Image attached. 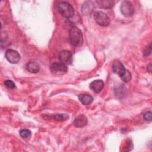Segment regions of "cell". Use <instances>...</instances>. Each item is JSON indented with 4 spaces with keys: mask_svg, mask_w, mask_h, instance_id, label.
<instances>
[{
    "mask_svg": "<svg viewBox=\"0 0 152 152\" xmlns=\"http://www.w3.org/2000/svg\"><path fill=\"white\" fill-rule=\"evenodd\" d=\"M113 71L118 74L121 79L125 83H127L131 79V74L126 69L123 64L119 61H115L112 64Z\"/></svg>",
    "mask_w": 152,
    "mask_h": 152,
    "instance_id": "6da1fadb",
    "label": "cell"
},
{
    "mask_svg": "<svg viewBox=\"0 0 152 152\" xmlns=\"http://www.w3.org/2000/svg\"><path fill=\"white\" fill-rule=\"evenodd\" d=\"M69 37L70 43L72 46L78 47L81 45L83 38L82 32L80 28L77 27H71L69 30Z\"/></svg>",
    "mask_w": 152,
    "mask_h": 152,
    "instance_id": "7a4b0ae2",
    "label": "cell"
},
{
    "mask_svg": "<svg viewBox=\"0 0 152 152\" xmlns=\"http://www.w3.org/2000/svg\"><path fill=\"white\" fill-rule=\"evenodd\" d=\"M57 8L59 13L65 18H71L74 14V8L68 2H59L57 4Z\"/></svg>",
    "mask_w": 152,
    "mask_h": 152,
    "instance_id": "3957f363",
    "label": "cell"
},
{
    "mask_svg": "<svg viewBox=\"0 0 152 152\" xmlns=\"http://www.w3.org/2000/svg\"><path fill=\"white\" fill-rule=\"evenodd\" d=\"M94 18L96 23L102 26H108L110 23L109 17L102 11H96Z\"/></svg>",
    "mask_w": 152,
    "mask_h": 152,
    "instance_id": "277c9868",
    "label": "cell"
},
{
    "mask_svg": "<svg viewBox=\"0 0 152 152\" xmlns=\"http://www.w3.org/2000/svg\"><path fill=\"white\" fill-rule=\"evenodd\" d=\"M50 71L52 74L55 75H61L66 73L68 68L66 65L62 62H54L50 66Z\"/></svg>",
    "mask_w": 152,
    "mask_h": 152,
    "instance_id": "5b68a950",
    "label": "cell"
},
{
    "mask_svg": "<svg viewBox=\"0 0 152 152\" xmlns=\"http://www.w3.org/2000/svg\"><path fill=\"white\" fill-rule=\"evenodd\" d=\"M120 11L124 16L128 17L134 14V8L129 1H125L121 5Z\"/></svg>",
    "mask_w": 152,
    "mask_h": 152,
    "instance_id": "8992f818",
    "label": "cell"
},
{
    "mask_svg": "<svg viewBox=\"0 0 152 152\" xmlns=\"http://www.w3.org/2000/svg\"><path fill=\"white\" fill-rule=\"evenodd\" d=\"M5 58L11 64H17L20 61L21 56L16 50L8 49L5 52Z\"/></svg>",
    "mask_w": 152,
    "mask_h": 152,
    "instance_id": "52a82bcc",
    "label": "cell"
},
{
    "mask_svg": "<svg viewBox=\"0 0 152 152\" xmlns=\"http://www.w3.org/2000/svg\"><path fill=\"white\" fill-rule=\"evenodd\" d=\"M59 58L62 64L65 65H70L72 62V54L70 51L63 50L59 53Z\"/></svg>",
    "mask_w": 152,
    "mask_h": 152,
    "instance_id": "ba28073f",
    "label": "cell"
},
{
    "mask_svg": "<svg viewBox=\"0 0 152 152\" xmlns=\"http://www.w3.org/2000/svg\"><path fill=\"white\" fill-rule=\"evenodd\" d=\"M104 87V83L102 80H96L90 84V88L96 93H100Z\"/></svg>",
    "mask_w": 152,
    "mask_h": 152,
    "instance_id": "9c48e42d",
    "label": "cell"
},
{
    "mask_svg": "<svg viewBox=\"0 0 152 152\" xmlns=\"http://www.w3.org/2000/svg\"><path fill=\"white\" fill-rule=\"evenodd\" d=\"M87 118L84 114H81L76 117L73 122V124L75 127L81 128L85 126L87 124Z\"/></svg>",
    "mask_w": 152,
    "mask_h": 152,
    "instance_id": "30bf717a",
    "label": "cell"
},
{
    "mask_svg": "<svg viewBox=\"0 0 152 152\" xmlns=\"http://www.w3.org/2000/svg\"><path fill=\"white\" fill-rule=\"evenodd\" d=\"M94 5L91 1H86L81 6V11L84 15H88L92 12Z\"/></svg>",
    "mask_w": 152,
    "mask_h": 152,
    "instance_id": "8fae6325",
    "label": "cell"
},
{
    "mask_svg": "<svg viewBox=\"0 0 152 152\" xmlns=\"http://www.w3.org/2000/svg\"><path fill=\"white\" fill-rule=\"evenodd\" d=\"M40 65L34 61H31L27 65V69L31 73H37L40 71Z\"/></svg>",
    "mask_w": 152,
    "mask_h": 152,
    "instance_id": "7c38bea8",
    "label": "cell"
},
{
    "mask_svg": "<svg viewBox=\"0 0 152 152\" xmlns=\"http://www.w3.org/2000/svg\"><path fill=\"white\" fill-rule=\"evenodd\" d=\"M78 99L81 103L84 105H88L90 104L93 100V98L91 96L87 94H81L78 96Z\"/></svg>",
    "mask_w": 152,
    "mask_h": 152,
    "instance_id": "4fadbf2b",
    "label": "cell"
},
{
    "mask_svg": "<svg viewBox=\"0 0 152 152\" xmlns=\"http://www.w3.org/2000/svg\"><path fill=\"white\" fill-rule=\"evenodd\" d=\"M98 5L104 9H109L111 8L115 4L113 1H109V0H102V1H96Z\"/></svg>",
    "mask_w": 152,
    "mask_h": 152,
    "instance_id": "5bb4252c",
    "label": "cell"
},
{
    "mask_svg": "<svg viewBox=\"0 0 152 152\" xmlns=\"http://www.w3.org/2000/svg\"><path fill=\"white\" fill-rule=\"evenodd\" d=\"M19 134L23 138H30L31 136V132L29 129H23L20 131Z\"/></svg>",
    "mask_w": 152,
    "mask_h": 152,
    "instance_id": "9a60e30c",
    "label": "cell"
},
{
    "mask_svg": "<svg viewBox=\"0 0 152 152\" xmlns=\"http://www.w3.org/2000/svg\"><path fill=\"white\" fill-rule=\"evenodd\" d=\"M68 118H69L68 115L66 114H56L54 116V119L59 121H63L66 120L68 119Z\"/></svg>",
    "mask_w": 152,
    "mask_h": 152,
    "instance_id": "2e32d148",
    "label": "cell"
},
{
    "mask_svg": "<svg viewBox=\"0 0 152 152\" xmlns=\"http://www.w3.org/2000/svg\"><path fill=\"white\" fill-rule=\"evenodd\" d=\"M4 85L8 87V88H11V89H13L15 88V83L10 80H7L4 81Z\"/></svg>",
    "mask_w": 152,
    "mask_h": 152,
    "instance_id": "e0dca14e",
    "label": "cell"
},
{
    "mask_svg": "<svg viewBox=\"0 0 152 152\" xmlns=\"http://www.w3.org/2000/svg\"><path fill=\"white\" fill-rule=\"evenodd\" d=\"M151 114H152V113L151 111H148V112H146L145 113H144L143 115V117H144V119L146 121H151V119H152Z\"/></svg>",
    "mask_w": 152,
    "mask_h": 152,
    "instance_id": "ac0fdd59",
    "label": "cell"
},
{
    "mask_svg": "<svg viewBox=\"0 0 152 152\" xmlns=\"http://www.w3.org/2000/svg\"><path fill=\"white\" fill-rule=\"evenodd\" d=\"M144 53L145 56L148 55L151 53V44L149 45V46L146 49V50Z\"/></svg>",
    "mask_w": 152,
    "mask_h": 152,
    "instance_id": "d6986e66",
    "label": "cell"
},
{
    "mask_svg": "<svg viewBox=\"0 0 152 152\" xmlns=\"http://www.w3.org/2000/svg\"><path fill=\"white\" fill-rule=\"evenodd\" d=\"M147 68H148V69L149 72H151V64H149V65L147 66Z\"/></svg>",
    "mask_w": 152,
    "mask_h": 152,
    "instance_id": "ffe728a7",
    "label": "cell"
}]
</instances>
